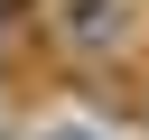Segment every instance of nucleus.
Returning <instances> with one entry per match:
<instances>
[{
	"label": "nucleus",
	"mask_w": 149,
	"mask_h": 140,
	"mask_svg": "<svg viewBox=\"0 0 149 140\" xmlns=\"http://www.w3.org/2000/svg\"><path fill=\"white\" fill-rule=\"evenodd\" d=\"M47 28H56V47L65 56H121L130 47V0H56L47 9Z\"/></svg>",
	"instance_id": "f257e3e1"
},
{
	"label": "nucleus",
	"mask_w": 149,
	"mask_h": 140,
	"mask_svg": "<svg viewBox=\"0 0 149 140\" xmlns=\"http://www.w3.org/2000/svg\"><path fill=\"white\" fill-rule=\"evenodd\" d=\"M56 140H84V131H56Z\"/></svg>",
	"instance_id": "f03ea898"
}]
</instances>
